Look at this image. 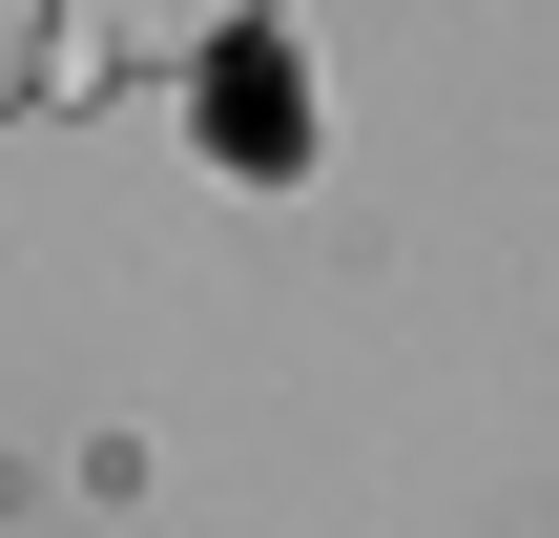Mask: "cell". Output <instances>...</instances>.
<instances>
[{
    "instance_id": "6da1fadb",
    "label": "cell",
    "mask_w": 559,
    "mask_h": 538,
    "mask_svg": "<svg viewBox=\"0 0 559 538\" xmlns=\"http://www.w3.org/2000/svg\"><path fill=\"white\" fill-rule=\"evenodd\" d=\"M21 21H41L62 62H228L270 0H21Z\"/></svg>"
}]
</instances>
